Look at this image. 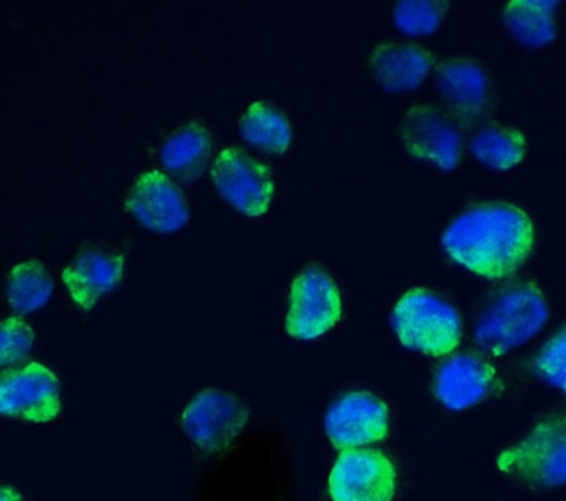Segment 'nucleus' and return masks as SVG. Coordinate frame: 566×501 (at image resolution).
Wrapping results in <instances>:
<instances>
[{
  "label": "nucleus",
  "mask_w": 566,
  "mask_h": 501,
  "mask_svg": "<svg viewBox=\"0 0 566 501\" xmlns=\"http://www.w3.org/2000/svg\"><path fill=\"white\" fill-rule=\"evenodd\" d=\"M444 255L484 279H504L525 265L535 247L530 214L513 204H481L459 214L441 237Z\"/></svg>",
  "instance_id": "nucleus-1"
},
{
  "label": "nucleus",
  "mask_w": 566,
  "mask_h": 501,
  "mask_svg": "<svg viewBox=\"0 0 566 501\" xmlns=\"http://www.w3.org/2000/svg\"><path fill=\"white\" fill-rule=\"evenodd\" d=\"M549 305L534 284H517L502 291L478 322V347L490 355H504L525 345L546 326Z\"/></svg>",
  "instance_id": "nucleus-2"
},
{
  "label": "nucleus",
  "mask_w": 566,
  "mask_h": 501,
  "mask_svg": "<svg viewBox=\"0 0 566 501\" xmlns=\"http://www.w3.org/2000/svg\"><path fill=\"white\" fill-rule=\"evenodd\" d=\"M390 324L407 349L443 358L462 338V321L452 305L426 289H411L396 303Z\"/></svg>",
  "instance_id": "nucleus-3"
},
{
  "label": "nucleus",
  "mask_w": 566,
  "mask_h": 501,
  "mask_svg": "<svg viewBox=\"0 0 566 501\" xmlns=\"http://www.w3.org/2000/svg\"><path fill=\"white\" fill-rule=\"evenodd\" d=\"M496 469L505 476L537 488H556L566 481V424L563 416H551L522 443L496 458Z\"/></svg>",
  "instance_id": "nucleus-4"
},
{
  "label": "nucleus",
  "mask_w": 566,
  "mask_h": 501,
  "mask_svg": "<svg viewBox=\"0 0 566 501\" xmlns=\"http://www.w3.org/2000/svg\"><path fill=\"white\" fill-rule=\"evenodd\" d=\"M342 317V296L329 274L307 268L293 280L286 331L296 340H316L332 331Z\"/></svg>",
  "instance_id": "nucleus-5"
},
{
  "label": "nucleus",
  "mask_w": 566,
  "mask_h": 501,
  "mask_svg": "<svg viewBox=\"0 0 566 501\" xmlns=\"http://www.w3.org/2000/svg\"><path fill=\"white\" fill-rule=\"evenodd\" d=\"M247 424L248 409L241 398L217 388L196 395L181 416L185 434L210 455L230 448Z\"/></svg>",
  "instance_id": "nucleus-6"
},
{
  "label": "nucleus",
  "mask_w": 566,
  "mask_h": 501,
  "mask_svg": "<svg viewBox=\"0 0 566 501\" xmlns=\"http://www.w3.org/2000/svg\"><path fill=\"white\" fill-rule=\"evenodd\" d=\"M218 193L230 206L250 218H259L271 210L274 180L271 169L239 148H223L211 169Z\"/></svg>",
  "instance_id": "nucleus-7"
},
{
  "label": "nucleus",
  "mask_w": 566,
  "mask_h": 501,
  "mask_svg": "<svg viewBox=\"0 0 566 501\" xmlns=\"http://www.w3.org/2000/svg\"><path fill=\"white\" fill-rule=\"evenodd\" d=\"M62 413L56 374L41 362L0 374V415L32 424L53 422Z\"/></svg>",
  "instance_id": "nucleus-8"
},
{
  "label": "nucleus",
  "mask_w": 566,
  "mask_h": 501,
  "mask_svg": "<svg viewBox=\"0 0 566 501\" xmlns=\"http://www.w3.org/2000/svg\"><path fill=\"white\" fill-rule=\"evenodd\" d=\"M332 501H392L395 465L377 449H347L328 479Z\"/></svg>",
  "instance_id": "nucleus-9"
},
{
  "label": "nucleus",
  "mask_w": 566,
  "mask_h": 501,
  "mask_svg": "<svg viewBox=\"0 0 566 501\" xmlns=\"http://www.w3.org/2000/svg\"><path fill=\"white\" fill-rule=\"evenodd\" d=\"M399 140L415 159L453 171L460 161V132L447 111L432 105L408 108L399 122Z\"/></svg>",
  "instance_id": "nucleus-10"
},
{
  "label": "nucleus",
  "mask_w": 566,
  "mask_h": 501,
  "mask_svg": "<svg viewBox=\"0 0 566 501\" xmlns=\"http://www.w3.org/2000/svg\"><path fill=\"white\" fill-rule=\"evenodd\" d=\"M326 434L342 451L378 443L389 430V409L382 398L368 392H349L329 406Z\"/></svg>",
  "instance_id": "nucleus-11"
},
{
  "label": "nucleus",
  "mask_w": 566,
  "mask_h": 501,
  "mask_svg": "<svg viewBox=\"0 0 566 501\" xmlns=\"http://www.w3.org/2000/svg\"><path fill=\"white\" fill-rule=\"evenodd\" d=\"M126 207L150 231L169 234L189 222V207L180 186L159 169L140 174L126 198Z\"/></svg>",
  "instance_id": "nucleus-12"
},
{
  "label": "nucleus",
  "mask_w": 566,
  "mask_h": 501,
  "mask_svg": "<svg viewBox=\"0 0 566 501\" xmlns=\"http://www.w3.org/2000/svg\"><path fill=\"white\" fill-rule=\"evenodd\" d=\"M495 385V370L489 361L478 355H457L438 371L434 394L450 412H465L489 398Z\"/></svg>",
  "instance_id": "nucleus-13"
},
{
  "label": "nucleus",
  "mask_w": 566,
  "mask_h": 501,
  "mask_svg": "<svg viewBox=\"0 0 566 501\" xmlns=\"http://www.w3.org/2000/svg\"><path fill=\"white\" fill-rule=\"evenodd\" d=\"M124 258L99 249L83 250L63 270L69 295L84 312H91L103 296L123 280Z\"/></svg>",
  "instance_id": "nucleus-14"
},
{
  "label": "nucleus",
  "mask_w": 566,
  "mask_h": 501,
  "mask_svg": "<svg viewBox=\"0 0 566 501\" xmlns=\"http://www.w3.org/2000/svg\"><path fill=\"white\" fill-rule=\"evenodd\" d=\"M436 86L448 108L464 119L483 116L492 96L489 75L480 63L469 58H450L441 63Z\"/></svg>",
  "instance_id": "nucleus-15"
},
{
  "label": "nucleus",
  "mask_w": 566,
  "mask_h": 501,
  "mask_svg": "<svg viewBox=\"0 0 566 501\" xmlns=\"http://www.w3.org/2000/svg\"><path fill=\"white\" fill-rule=\"evenodd\" d=\"M432 54L420 45L386 42L369 54V71L389 93L417 89L431 72Z\"/></svg>",
  "instance_id": "nucleus-16"
},
{
  "label": "nucleus",
  "mask_w": 566,
  "mask_h": 501,
  "mask_svg": "<svg viewBox=\"0 0 566 501\" xmlns=\"http://www.w3.org/2000/svg\"><path fill=\"white\" fill-rule=\"evenodd\" d=\"M211 153V136L201 124H187L172 132L160 150V162L181 180L201 177Z\"/></svg>",
  "instance_id": "nucleus-17"
},
{
  "label": "nucleus",
  "mask_w": 566,
  "mask_h": 501,
  "mask_svg": "<svg viewBox=\"0 0 566 501\" xmlns=\"http://www.w3.org/2000/svg\"><path fill=\"white\" fill-rule=\"evenodd\" d=\"M239 131L247 143L272 156H283L292 147V124L283 111L262 102L247 108L239 124Z\"/></svg>",
  "instance_id": "nucleus-18"
},
{
  "label": "nucleus",
  "mask_w": 566,
  "mask_h": 501,
  "mask_svg": "<svg viewBox=\"0 0 566 501\" xmlns=\"http://www.w3.org/2000/svg\"><path fill=\"white\" fill-rule=\"evenodd\" d=\"M556 2H513L504 8V25L516 41L542 47L556 38L553 9Z\"/></svg>",
  "instance_id": "nucleus-19"
},
{
  "label": "nucleus",
  "mask_w": 566,
  "mask_h": 501,
  "mask_svg": "<svg viewBox=\"0 0 566 501\" xmlns=\"http://www.w3.org/2000/svg\"><path fill=\"white\" fill-rule=\"evenodd\" d=\"M471 148L481 164L495 171H510L525 159L526 141L517 129L493 124L472 138Z\"/></svg>",
  "instance_id": "nucleus-20"
},
{
  "label": "nucleus",
  "mask_w": 566,
  "mask_h": 501,
  "mask_svg": "<svg viewBox=\"0 0 566 501\" xmlns=\"http://www.w3.org/2000/svg\"><path fill=\"white\" fill-rule=\"evenodd\" d=\"M51 292L53 279L38 259L21 262L9 271L8 300L17 312H35L48 303Z\"/></svg>",
  "instance_id": "nucleus-21"
},
{
  "label": "nucleus",
  "mask_w": 566,
  "mask_h": 501,
  "mask_svg": "<svg viewBox=\"0 0 566 501\" xmlns=\"http://www.w3.org/2000/svg\"><path fill=\"white\" fill-rule=\"evenodd\" d=\"M444 11L447 4L443 2H401L396 6L395 21L398 29L408 35H427L441 25Z\"/></svg>",
  "instance_id": "nucleus-22"
},
{
  "label": "nucleus",
  "mask_w": 566,
  "mask_h": 501,
  "mask_svg": "<svg viewBox=\"0 0 566 501\" xmlns=\"http://www.w3.org/2000/svg\"><path fill=\"white\" fill-rule=\"evenodd\" d=\"M33 345V329L20 317L0 321V366L21 361Z\"/></svg>",
  "instance_id": "nucleus-23"
},
{
  "label": "nucleus",
  "mask_w": 566,
  "mask_h": 501,
  "mask_svg": "<svg viewBox=\"0 0 566 501\" xmlns=\"http://www.w3.org/2000/svg\"><path fill=\"white\" fill-rule=\"evenodd\" d=\"M565 340L563 331L554 334L535 359V371H537L538 376L554 388H559V391L566 388Z\"/></svg>",
  "instance_id": "nucleus-24"
},
{
  "label": "nucleus",
  "mask_w": 566,
  "mask_h": 501,
  "mask_svg": "<svg viewBox=\"0 0 566 501\" xmlns=\"http://www.w3.org/2000/svg\"><path fill=\"white\" fill-rule=\"evenodd\" d=\"M0 501H21V497L11 486H0Z\"/></svg>",
  "instance_id": "nucleus-25"
}]
</instances>
